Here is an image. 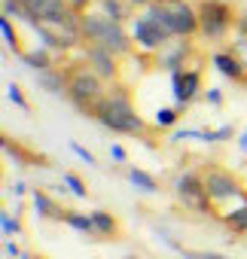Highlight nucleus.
<instances>
[{"label":"nucleus","instance_id":"obj_1","mask_svg":"<svg viewBox=\"0 0 247 259\" xmlns=\"http://www.w3.org/2000/svg\"><path fill=\"white\" fill-rule=\"evenodd\" d=\"M95 119L110 128V132H119V135H138L144 132V119L135 113L132 107V95L126 85H113L95 107Z\"/></svg>","mask_w":247,"mask_h":259},{"label":"nucleus","instance_id":"obj_2","mask_svg":"<svg viewBox=\"0 0 247 259\" xmlns=\"http://www.w3.org/2000/svg\"><path fill=\"white\" fill-rule=\"evenodd\" d=\"M174 37V28H171V16L165 10L162 0H153V4L144 7V16L135 19L132 25V40L147 49V52H156V49H165Z\"/></svg>","mask_w":247,"mask_h":259},{"label":"nucleus","instance_id":"obj_3","mask_svg":"<svg viewBox=\"0 0 247 259\" xmlns=\"http://www.w3.org/2000/svg\"><path fill=\"white\" fill-rule=\"evenodd\" d=\"M79 31H83V40L98 43V46L110 49L113 55H129L132 46H135L132 34H126L122 22H113L104 13H83L79 16Z\"/></svg>","mask_w":247,"mask_h":259},{"label":"nucleus","instance_id":"obj_4","mask_svg":"<svg viewBox=\"0 0 247 259\" xmlns=\"http://www.w3.org/2000/svg\"><path fill=\"white\" fill-rule=\"evenodd\" d=\"M67 98L76 110H83L86 116H95V107L104 98L101 76H95L89 67H73L67 73Z\"/></svg>","mask_w":247,"mask_h":259},{"label":"nucleus","instance_id":"obj_5","mask_svg":"<svg viewBox=\"0 0 247 259\" xmlns=\"http://www.w3.org/2000/svg\"><path fill=\"white\" fill-rule=\"evenodd\" d=\"M34 31L40 34L43 46L46 49H73L79 40H83V31H79V16H70V19H58V22H40L34 25Z\"/></svg>","mask_w":247,"mask_h":259},{"label":"nucleus","instance_id":"obj_6","mask_svg":"<svg viewBox=\"0 0 247 259\" xmlns=\"http://www.w3.org/2000/svg\"><path fill=\"white\" fill-rule=\"evenodd\" d=\"M232 10L223 0H204L198 7V25H201V34L208 40H223L232 28Z\"/></svg>","mask_w":247,"mask_h":259},{"label":"nucleus","instance_id":"obj_7","mask_svg":"<svg viewBox=\"0 0 247 259\" xmlns=\"http://www.w3.org/2000/svg\"><path fill=\"white\" fill-rule=\"evenodd\" d=\"M174 195H177V201L186 207V210H195V213H211L214 207V201L208 198V192H204V180L201 177H195V174H180L177 177V183H174Z\"/></svg>","mask_w":247,"mask_h":259},{"label":"nucleus","instance_id":"obj_8","mask_svg":"<svg viewBox=\"0 0 247 259\" xmlns=\"http://www.w3.org/2000/svg\"><path fill=\"white\" fill-rule=\"evenodd\" d=\"M201 180H204V192H208V198H211L214 204L244 195V189H241V183L235 180V174H229V171H223V168H208V171L201 174Z\"/></svg>","mask_w":247,"mask_h":259},{"label":"nucleus","instance_id":"obj_9","mask_svg":"<svg viewBox=\"0 0 247 259\" xmlns=\"http://www.w3.org/2000/svg\"><path fill=\"white\" fill-rule=\"evenodd\" d=\"M168 16H171V28H174V37H192L195 31H201L198 25V10H192L186 0H162Z\"/></svg>","mask_w":247,"mask_h":259},{"label":"nucleus","instance_id":"obj_10","mask_svg":"<svg viewBox=\"0 0 247 259\" xmlns=\"http://www.w3.org/2000/svg\"><path fill=\"white\" fill-rule=\"evenodd\" d=\"M86 64H89V70H92L95 76H101V79H113V76H116V55H113L110 49L98 46V43H89V46H86Z\"/></svg>","mask_w":247,"mask_h":259},{"label":"nucleus","instance_id":"obj_11","mask_svg":"<svg viewBox=\"0 0 247 259\" xmlns=\"http://www.w3.org/2000/svg\"><path fill=\"white\" fill-rule=\"evenodd\" d=\"M171 82H174L177 104H189L198 95V89H201V73L198 70H174L171 73Z\"/></svg>","mask_w":247,"mask_h":259},{"label":"nucleus","instance_id":"obj_12","mask_svg":"<svg viewBox=\"0 0 247 259\" xmlns=\"http://www.w3.org/2000/svg\"><path fill=\"white\" fill-rule=\"evenodd\" d=\"M31 204H34L37 217H43V220H64V213H67V207H58L43 189H34L31 192Z\"/></svg>","mask_w":247,"mask_h":259},{"label":"nucleus","instance_id":"obj_13","mask_svg":"<svg viewBox=\"0 0 247 259\" xmlns=\"http://www.w3.org/2000/svg\"><path fill=\"white\" fill-rule=\"evenodd\" d=\"M89 217H92L95 235H101V238H119L122 226H119V220H116V217H113L110 210H92Z\"/></svg>","mask_w":247,"mask_h":259},{"label":"nucleus","instance_id":"obj_14","mask_svg":"<svg viewBox=\"0 0 247 259\" xmlns=\"http://www.w3.org/2000/svg\"><path fill=\"white\" fill-rule=\"evenodd\" d=\"M211 61H214V67H217L223 76H229V79H244V73H247L244 64H241L232 52H217Z\"/></svg>","mask_w":247,"mask_h":259},{"label":"nucleus","instance_id":"obj_15","mask_svg":"<svg viewBox=\"0 0 247 259\" xmlns=\"http://www.w3.org/2000/svg\"><path fill=\"white\" fill-rule=\"evenodd\" d=\"M37 85L46 89L49 95H67V76H64L61 70H55V67L40 70V73H37Z\"/></svg>","mask_w":247,"mask_h":259},{"label":"nucleus","instance_id":"obj_16","mask_svg":"<svg viewBox=\"0 0 247 259\" xmlns=\"http://www.w3.org/2000/svg\"><path fill=\"white\" fill-rule=\"evenodd\" d=\"M129 183L138 189V192H159V180L141 168H129Z\"/></svg>","mask_w":247,"mask_h":259},{"label":"nucleus","instance_id":"obj_17","mask_svg":"<svg viewBox=\"0 0 247 259\" xmlns=\"http://www.w3.org/2000/svg\"><path fill=\"white\" fill-rule=\"evenodd\" d=\"M223 223L235 232V235H247V204L235 207V210H226L223 213Z\"/></svg>","mask_w":247,"mask_h":259},{"label":"nucleus","instance_id":"obj_18","mask_svg":"<svg viewBox=\"0 0 247 259\" xmlns=\"http://www.w3.org/2000/svg\"><path fill=\"white\" fill-rule=\"evenodd\" d=\"M22 61H25L28 67H34L37 73H40V70H49V67H52L49 49H31V52H25V55H22Z\"/></svg>","mask_w":247,"mask_h":259},{"label":"nucleus","instance_id":"obj_19","mask_svg":"<svg viewBox=\"0 0 247 259\" xmlns=\"http://www.w3.org/2000/svg\"><path fill=\"white\" fill-rule=\"evenodd\" d=\"M61 223H64V226H70V229H76V232H83V235H95L92 217H83V213H76V210H67Z\"/></svg>","mask_w":247,"mask_h":259},{"label":"nucleus","instance_id":"obj_20","mask_svg":"<svg viewBox=\"0 0 247 259\" xmlns=\"http://www.w3.org/2000/svg\"><path fill=\"white\" fill-rule=\"evenodd\" d=\"M186 49H189V46H186V40H180V43H177V49H171V52H165V49H162V64H165L171 73H174V70H180V61H183Z\"/></svg>","mask_w":247,"mask_h":259},{"label":"nucleus","instance_id":"obj_21","mask_svg":"<svg viewBox=\"0 0 247 259\" xmlns=\"http://www.w3.org/2000/svg\"><path fill=\"white\" fill-rule=\"evenodd\" d=\"M98 4H101V13L107 19H113V22L126 19V7H122V0H98Z\"/></svg>","mask_w":247,"mask_h":259},{"label":"nucleus","instance_id":"obj_22","mask_svg":"<svg viewBox=\"0 0 247 259\" xmlns=\"http://www.w3.org/2000/svg\"><path fill=\"white\" fill-rule=\"evenodd\" d=\"M0 34H4V40H7V46H10V49H16L19 55H25V52H22V46H19V37H16V31H13V22H10L7 16L0 19Z\"/></svg>","mask_w":247,"mask_h":259},{"label":"nucleus","instance_id":"obj_23","mask_svg":"<svg viewBox=\"0 0 247 259\" xmlns=\"http://www.w3.org/2000/svg\"><path fill=\"white\" fill-rule=\"evenodd\" d=\"M64 186L76 195V198H89V189H86V183L79 180V174H73V171H67L64 174Z\"/></svg>","mask_w":247,"mask_h":259},{"label":"nucleus","instance_id":"obj_24","mask_svg":"<svg viewBox=\"0 0 247 259\" xmlns=\"http://www.w3.org/2000/svg\"><path fill=\"white\" fill-rule=\"evenodd\" d=\"M177 110H171V107H162L159 113H156V125H162V128H171L174 122H177Z\"/></svg>","mask_w":247,"mask_h":259},{"label":"nucleus","instance_id":"obj_25","mask_svg":"<svg viewBox=\"0 0 247 259\" xmlns=\"http://www.w3.org/2000/svg\"><path fill=\"white\" fill-rule=\"evenodd\" d=\"M235 135L232 125H223V128H214V132H204V141H229Z\"/></svg>","mask_w":247,"mask_h":259},{"label":"nucleus","instance_id":"obj_26","mask_svg":"<svg viewBox=\"0 0 247 259\" xmlns=\"http://www.w3.org/2000/svg\"><path fill=\"white\" fill-rule=\"evenodd\" d=\"M0 226H4V235H7V238L22 232V223H19V220H13L10 213H4V217H0Z\"/></svg>","mask_w":247,"mask_h":259},{"label":"nucleus","instance_id":"obj_27","mask_svg":"<svg viewBox=\"0 0 247 259\" xmlns=\"http://www.w3.org/2000/svg\"><path fill=\"white\" fill-rule=\"evenodd\" d=\"M10 101H13V104H19V107H22V110H25V113H31V104H28V98H25V95H22V89H19V85H16V82H13V85H10Z\"/></svg>","mask_w":247,"mask_h":259},{"label":"nucleus","instance_id":"obj_28","mask_svg":"<svg viewBox=\"0 0 247 259\" xmlns=\"http://www.w3.org/2000/svg\"><path fill=\"white\" fill-rule=\"evenodd\" d=\"M232 55L244 64V70H247V37H241V40H235V46H232Z\"/></svg>","mask_w":247,"mask_h":259},{"label":"nucleus","instance_id":"obj_29","mask_svg":"<svg viewBox=\"0 0 247 259\" xmlns=\"http://www.w3.org/2000/svg\"><path fill=\"white\" fill-rule=\"evenodd\" d=\"M64 4H67V10H70V13L83 16V13H89V4H92V0H64Z\"/></svg>","mask_w":247,"mask_h":259},{"label":"nucleus","instance_id":"obj_30","mask_svg":"<svg viewBox=\"0 0 247 259\" xmlns=\"http://www.w3.org/2000/svg\"><path fill=\"white\" fill-rule=\"evenodd\" d=\"M70 150H73V153H76V156H79L83 162H89V165H98V162H95V156H92V153H89L86 147H79V144H70Z\"/></svg>","mask_w":247,"mask_h":259},{"label":"nucleus","instance_id":"obj_31","mask_svg":"<svg viewBox=\"0 0 247 259\" xmlns=\"http://www.w3.org/2000/svg\"><path fill=\"white\" fill-rule=\"evenodd\" d=\"M183 256H186V259H229V256H223V253H192V250H183Z\"/></svg>","mask_w":247,"mask_h":259},{"label":"nucleus","instance_id":"obj_32","mask_svg":"<svg viewBox=\"0 0 247 259\" xmlns=\"http://www.w3.org/2000/svg\"><path fill=\"white\" fill-rule=\"evenodd\" d=\"M204 98H208V104H214V107H220V104H223L220 89H208V92H204Z\"/></svg>","mask_w":247,"mask_h":259},{"label":"nucleus","instance_id":"obj_33","mask_svg":"<svg viewBox=\"0 0 247 259\" xmlns=\"http://www.w3.org/2000/svg\"><path fill=\"white\" fill-rule=\"evenodd\" d=\"M4 250H7V256H10V259H22V256H25V253H22L13 241H7V244H4Z\"/></svg>","mask_w":247,"mask_h":259},{"label":"nucleus","instance_id":"obj_34","mask_svg":"<svg viewBox=\"0 0 247 259\" xmlns=\"http://www.w3.org/2000/svg\"><path fill=\"white\" fill-rule=\"evenodd\" d=\"M110 156H113L116 162H126V159H129V153H126V150H122L119 144H113V147H110Z\"/></svg>","mask_w":247,"mask_h":259},{"label":"nucleus","instance_id":"obj_35","mask_svg":"<svg viewBox=\"0 0 247 259\" xmlns=\"http://www.w3.org/2000/svg\"><path fill=\"white\" fill-rule=\"evenodd\" d=\"M13 192H16V195H25V192H28V183H16Z\"/></svg>","mask_w":247,"mask_h":259},{"label":"nucleus","instance_id":"obj_36","mask_svg":"<svg viewBox=\"0 0 247 259\" xmlns=\"http://www.w3.org/2000/svg\"><path fill=\"white\" fill-rule=\"evenodd\" d=\"M238 28H241V34H244V37H247V13H244V16H241V19H238Z\"/></svg>","mask_w":247,"mask_h":259},{"label":"nucleus","instance_id":"obj_37","mask_svg":"<svg viewBox=\"0 0 247 259\" xmlns=\"http://www.w3.org/2000/svg\"><path fill=\"white\" fill-rule=\"evenodd\" d=\"M238 147H241V150L247 153V128H244V135H241V141H238Z\"/></svg>","mask_w":247,"mask_h":259},{"label":"nucleus","instance_id":"obj_38","mask_svg":"<svg viewBox=\"0 0 247 259\" xmlns=\"http://www.w3.org/2000/svg\"><path fill=\"white\" fill-rule=\"evenodd\" d=\"M132 4H147V0H132Z\"/></svg>","mask_w":247,"mask_h":259},{"label":"nucleus","instance_id":"obj_39","mask_svg":"<svg viewBox=\"0 0 247 259\" xmlns=\"http://www.w3.org/2000/svg\"><path fill=\"white\" fill-rule=\"evenodd\" d=\"M31 259H46V256H31Z\"/></svg>","mask_w":247,"mask_h":259},{"label":"nucleus","instance_id":"obj_40","mask_svg":"<svg viewBox=\"0 0 247 259\" xmlns=\"http://www.w3.org/2000/svg\"><path fill=\"white\" fill-rule=\"evenodd\" d=\"M132 259H135V256H132Z\"/></svg>","mask_w":247,"mask_h":259}]
</instances>
